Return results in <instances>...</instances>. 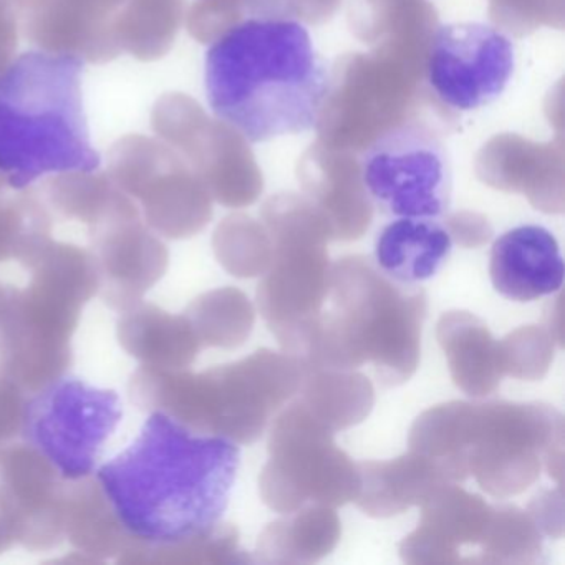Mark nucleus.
<instances>
[{
    "label": "nucleus",
    "mask_w": 565,
    "mask_h": 565,
    "mask_svg": "<svg viewBox=\"0 0 565 565\" xmlns=\"http://www.w3.org/2000/svg\"><path fill=\"white\" fill-rule=\"evenodd\" d=\"M239 456L231 439L154 412L134 445L100 469L98 482L121 531L177 554L220 527Z\"/></svg>",
    "instance_id": "obj_1"
},
{
    "label": "nucleus",
    "mask_w": 565,
    "mask_h": 565,
    "mask_svg": "<svg viewBox=\"0 0 565 565\" xmlns=\"http://www.w3.org/2000/svg\"><path fill=\"white\" fill-rule=\"evenodd\" d=\"M204 87L223 124L249 143H267L316 130L332 78L302 22L260 15L211 41Z\"/></svg>",
    "instance_id": "obj_2"
},
{
    "label": "nucleus",
    "mask_w": 565,
    "mask_h": 565,
    "mask_svg": "<svg viewBox=\"0 0 565 565\" xmlns=\"http://www.w3.org/2000/svg\"><path fill=\"white\" fill-rule=\"evenodd\" d=\"M564 416L545 403L451 402L426 409L409 429L412 451L446 482L475 478L492 498L527 491L542 471L562 484Z\"/></svg>",
    "instance_id": "obj_3"
},
{
    "label": "nucleus",
    "mask_w": 565,
    "mask_h": 565,
    "mask_svg": "<svg viewBox=\"0 0 565 565\" xmlns=\"http://www.w3.org/2000/svg\"><path fill=\"white\" fill-rule=\"evenodd\" d=\"M426 294L383 273L375 260L347 256L330 267L329 292L297 362L302 369L372 366L383 388L415 375Z\"/></svg>",
    "instance_id": "obj_4"
},
{
    "label": "nucleus",
    "mask_w": 565,
    "mask_h": 565,
    "mask_svg": "<svg viewBox=\"0 0 565 565\" xmlns=\"http://www.w3.org/2000/svg\"><path fill=\"white\" fill-rule=\"evenodd\" d=\"M84 61L28 52L0 74V173L21 191L49 173L100 167L82 97Z\"/></svg>",
    "instance_id": "obj_5"
},
{
    "label": "nucleus",
    "mask_w": 565,
    "mask_h": 565,
    "mask_svg": "<svg viewBox=\"0 0 565 565\" xmlns=\"http://www.w3.org/2000/svg\"><path fill=\"white\" fill-rule=\"evenodd\" d=\"M160 380L164 413L194 433L253 445L299 393L302 366L287 353L260 349L200 375L178 373Z\"/></svg>",
    "instance_id": "obj_6"
},
{
    "label": "nucleus",
    "mask_w": 565,
    "mask_h": 565,
    "mask_svg": "<svg viewBox=\"0 0 565 565\" xmlns=\"http://www.w3.org/2000/svg\"><path fill=\"white\" fill-rule=\"evenodd\" d=\"M333 435L299 398L277 413L267 445L269 461L259 476L267 508L287 514L306 505L335 509L355 501L359 466Z\"/></svg>",
    "instance_id": "obj_7"
},
{
    "label": "nucleus",
    "mask_w": 565,
    "mask_h": 565,
    "mask_svg": "<svg viewBox=\"0 0 565 565\" xmlns=\"http://www.w3.org/2000/svg\"><path fill=\"white\" fill-rule=\"evenodd\" d=\"M360 178L370 203L386 216L439 220L451 204L448 148L418 121L380 135L360 157Z\"/></svg>",
    "instance_id": "obj_8"
},
{
    "label": "nucleus",
    "mask_w": 565,
    "mask_h": 565,
    "mask_svg": "<svg viewBox=\"0 0 565 565\" xmlns=\"http://www.w3.org/2000/svg\"><path fill=\"white\" fill-rule=\"evenodd\" d=\"M121 418L120 396L81 380H61L22 409V433L31 448L65 479L87 478L104 443Z\"/></svg>",
    "instance_id": "obj_9"
},
{
    "label": "nucleus",
    "mask_w": 565,
    "mask_h": 565,
    "mask_svg": "<svg viewBox=\"0 0 565 565\" xmlns=\"http://www.w3.org/2000/svg\"><path fill=\"white\" fill-rule=\"evenodd\" d=\"M273 259L257 286V307L284 353L297 359L329 292L326 234L316 230H277Z\"/></svg>",
    "instance_id": "obj_10"
},
{
    "label": "nucleus",
    "mask_w": 565,
    "mask_h": 565,
    "mask_svg": "<svg viewBox=\"0 0 565 565\" xmlns=\"http://www.w3.org/2000/svg\"><path fill=\"white\" fill-rule=\"evenodd\" d=\"M515 71V45L484 22L436 28L429 42L426 81L436 97L456 111H475L501 98Z\"/></svg>",
    "instance_id": "obj_11"
},
{
    "label": "nucleus",
    "mask_w": 565,
    "mask_h": 565,
    "mask_svg": "<svg viewBox=\"0 0 565 565\" xmlns=\"http://www.w3.org/2000/svg\"><path fill=\"white\" fill-rule=\"evenodd\" d=\"M108 177L140 201L148 223L167 236H191L206 223V206L180 161L154 138H120L108 153Z\"/></svg>",
    "instance_id": "obj_12"
},
{
    "label": "nucleus",
    "mask_w": 565,
    "mask_h": 565,
    "mask_svg": "<svg viewBox=\"0 0 565 565\" xmlns=\"http://www.w3.org/2000/svg\"><path fill=\"white\" fill-rule=\"evenodd\" d=\"M419 508L418 527L399 544L403 562L481 564L494 504L448 482L435 489Z\"/></svg>",
    "instance_id": "obj_13"
},
{
    "label": "nucleus",
    "mask_w": 565,
    "mask_h": 565,
    "mask_svg": "<svg viewBox=\"0 0 565 565\" xmlns=\"http://www.w3.org/2000/svg\"><path fill=\"white\" fill-rule=\"evenodd\" d=\"M128 0H21L19 25L42 52L108 64L121 55L115 22Z\"/></svg>",
    "instance_id": "obj_14"
},
{
    "label": "nucleus",
    "mask_w": 565,
    "mask_h": 565,
    "mask_svg": "<svg viewBox=\"0 0 565 565\" xmlns=\"http://www.w3.org/2000/svg\"><path fill=\"white\" fill-rule=\"evenodd\" d=\"M564 270L557 241L544 227H515L492 244V286L515 302H531L557 292L564 282Z\"/></svg>",
    "instance_id": "obj_15"
},
{
    "label": "nucleus",
    "mask_w": 565,
    "mask_h": 565,
    "mask_svg": "<svg viewBox=\"0 0 565 565\" xmlns=\"http://www.w3.org/2000/svg\"><path fill=\"white\" fill-rule=\"evenodd\" d=\"M356 508L370 518H393L422 505L435 489L448 484L431 459L412 451L390 461L356 462Z\"/></svg>",
    "instance_id": "obj_16"
},
{
    "label": "nucleus",
    "mask_w": 565,
    "mask_h": 565,
    "mask_svg": "<svg viewBox=\"0 0 565 565\" xmlns=\"http://www.w3.org/2000/svg\"><path fill=\"white\" fill-rule=\"evenodd\" d=\"M436 339L461 392L484 398L498 390L504 376L501 347L479 317L462 310L446 312L436 327Z\"/></svg>",
    "instance_id": "obj_17"
},
{
    "label": "nucleus",
    "mask_w": 565,
    "mask_h": 565,
    "mask_svg": "<svg viewBox=\"0 0 565 565\" xmlns=\"http://www.w3.org/2000/svg\"><path fill=\"white\" fill-rule=\"evenodd\" d=\"M451 246V236L438 220L399 217L376 239L375 263L398 282H422L438 273Z\"/></svg>",
    "instance_id": "obj_18"
},
{
    "label": "nucleus",
    "mask_w": 565,
    "mask_h": 565,
    "mask_svg": "<svg viewBox=\"0 0 565 565\" xmlns=\"http://www.w3.org/2000/svg\"><path fill=\"white\" fill-rule=\"evenodd\" d=\"M342 535L335 509L306 505L270 522L257 542L263 564H313L333 552Z\"/></svg>",
    "instance_id": "obj_19"
},
{
    "label": "nucleus",
    "mask_w": 565,
    "mask_h": 565,
    "mask_svg": "<svg viewBox=\"0 0 565 565\" xmlns=\"http://www.w3.org/2000/svg\"><path fill=\"white\" fill-rule=\"evenodd\" d=\"M297 395L332 431L359 425L375 405L372 382L356 370L302 369Z\"/></svg>",
    "instance_id": "obj_20"
},
{
    "label": "nucleus",
    "mask_w": 565,
    "mask_h": 565,
    "mask_svg": "<svg viewBox=\"0 0 565 565\" xmlns=\"http://www.w3.org/2000/svg\"><path fill=\"white\" fill-rule=\"evenodd\" d=\"M181 0H128L115 22L121 54L154 62L170 52L180 28Z\"/></svg>",
    "instance_id": "obj_21"
},
{
    "label": "nucleus",
    "mask_w": 565,
    "mask_h": 565,
    "mask_svg": "<svg viewBox=\"0 0 565 565\" xmlns=\"http://www.w3.org/2000/svg\"><path fill=\"white\" fill-rule=\"evenodd\" d=\"M193 330L203 345L236 349L249 339L256 312L246 294L227 287L198 299L191 307Z\"/></svg>",
    "instance_id": "obj_22"
},
{
    "label": "nucleus",
    "mask_w": 565,
    "mask_h": 565,
    "mask_svg": "<svg viewBox=\"0 0 565 565\" xmlns=\"http://www.w3.org/2000/svg\"><path fill=\"white\" fill-rule=\"evenodd\" d=\"M542 532L529 511L512 504H494L481 564H537Z\"/></svg>",
    "instance_id": "obj_23"
},
{
    "label": "nucleus",
    "mask_w": 565,
    "mask_h": 565,
    "mask_svg": "<svg viewBox=\"0 0 565 565\" xmlns=\"http://www.w3.org/2000/svg\"><path fill=\"white\" fill-rule=\"evenodd\" d=\"M555 343L561 345L551 329L521 327L499 342L504 375L518 380L544 379L554 360Z\"/></svg>",
    "instance_id": "obj_24"
},
{
    "label": "nucleus",
    "mask_w": 565,
    "mask_h": 565,
    "mask_svg": "<svg viewBox=\"0 0 565 565\" xmlns=\"http://www.w3.org/2000/svg\"><path fill=\"white\" fill-rule=\"evenodd\" d=\"M562 489L545 492L541 498H535L529 508V514L534 518L535 524L541 529L542 535L562 537L564 534V518H562Z\"/></svg>",
    "instance_id": "obj_25"
},
{
    "label": "nucleus",
    "mask_w": 565,
    "mask_h": 565,
    "mask_svg": "<svg viewBox=\"0 0 565 565\" xmlns=\"http://www.w3.org/2000/svg\"><path fill=\"white\" fill-rule=\"evenodd\" d=\"M19 2L21 0H0V74L18 51L19 42Z\"/></svg>",
    "instance_id": "obj_26"
},
{
    "label": "nucleus",
    "mask_w": 565,
    "mask_h": 565,
    "mask_svg": "<svg viewBox=\"0 0 565 565\" xmlns=\"http://www.w3.org/2000/svg\"><path fill=\"white\" fill-rule=\"evenodd\" d=\"M0 184H8L6 183L4 177H2V173H0Z\"/></svg>",
    "instance_id": "obj_27"
}]
</instances>
